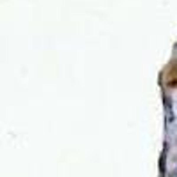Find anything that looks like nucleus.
I'll return each mask as SVG.
<instances>
[{
  "instance_id": "nucleus-1",
  "label": "nucleus",
  "mask_w": 177,
  "mask_h": 177,
  "mask_svg": "<svg viewBox=\"0 0 177 177\" xmlns=\"http://www.w3.org/2000/svg\"><path fill=\"white\" fill-rule=\"evenodd\" d=\"M168 85H170V87H177V80H172V82H170Z\"/></svg>"
}]
</instances>
